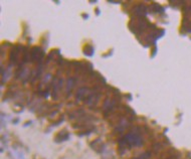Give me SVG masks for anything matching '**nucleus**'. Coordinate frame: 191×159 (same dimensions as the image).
I'll return each instance as SVG.
<instances>
[{
  "mask_svg": "<svg viewBox=\"0 0 191 159\" xmlns=\"http://www.w3.org/2000/svg\"><path fill=\"white\" fill-rule=\"evenodd\" d=\"M119 150L121 153L127 151V149L132 147H140L144 144L143 137L140 133L139 128H135L133 131H131L128 134H126L124 137L119 140Z\"/></svg>",
  "mask_w": 191,
  "mask_h": 159,
  "instance_id": "nucleus-1",
  "label": "nucleus"
},
{
  "mask_svg": "<svg viewBox=\"0 0 191 159\" xmlns=\"http://www.w3.org/2000/svg\"><path fill=\"white\" fill-rule=\"evenodd\" d=\"M93 95V92L91 91L89 88L87 87H83V88H80L77 90V95H76V99L77 101H87L89 98Z\"/></svg>",
  "mask_w": 191,
  "mask_h": 159,
  "instance_id": "nucleus-2",
  "label": "nucleus"
},
{
  "mask_svg": "<svg viewBox=\"0 0 191 159\" xmlns=\"http://www.w3.org/2000/svg\"><path fill=\"white\" fill-rule=\"evenodd\" d=\"M44 57V52L39 46H34V48L31 49L30 51V60L31 61H38L40 63V61L42 60V58Z\"/></svg>",
  "mask_w": 191,
  "mask_h": 159,
  "instance_id": "nucleus-3",
  "label": "nucleus"
},
{
  "mask_svg": "<svg viewBox=\"0 0 191 159\" xmlns=\"http://www.w3.org/2000/svg\"><path fill=\"white\" fill-rule=\"evenodd\" d=\"M90 146H91V148L94 149V150L96 152H98V153H102V152H104V150L106 149V145L103 143V141L100 138L91 142Z\"/></svg>",
  "mask_w": 191,
  "mask_h": 159,
  "instance_id": "nucleus-4",
  "label": "nucleus"
},
{
  "mask_svg": "<svg viewBox=\"0 0 191 159\" xmlns=\"http://www.w3.org/2000/svg\"><path fill=\"white\" fill-rule=\"evenodd\" d=\"M23 51V48L22 46H18V45H15L13 48H12V51L10 52V57H9V60L13 65L17 64V61H18V58H19V54L20 51Z\"/></svg>",
  "mask_w": 191,
  "mask_h": 159,
  "instance_id": "nucleus-5",
  "label": "nucleus"
},
{
  "mask_svg": "<svg viewBox=\"0 0 191 159\" xmlns=\"http://www.w3.org/2000/svg\"><path fill=\"white\" fill-rule=\"evenodd\" d=\"M68 139H70V133H68L67 130H61V132H58L54 137V142L61 143V142L67 141Z\"/></svg>",
  "mask_w": 191,
  "mask_h": 159,
  "instance_id": "nucleus-6",
  "label": "nucleus"
},
{
  "mask_svg": "<svg viewBox=\"0 0 191 159\" xmlns=\"http://www.w3.org/2000/svg\"><path fill=\"white\" fill-rule=\"evenodd\" d=\"M133 12H134V14L139 18L143 17V16H145V15H147V7L144 4L137 5L136 7L133 9Z\"/></svg>",
  "mask_w": 191,
  "mask_h": 159,
  "instance_id": "nucleus-7",
  "label": "nucleus"
},
{
  "mask_svg": "<svg viewBox=\"0 0 191 159\" xmlns=\"http://www.w3.org/2000/svg\"><path fill=\"white\" fill-rule=\"evenodd\" d=\"M76 85V79L74 78H70L67 81V87H65V92H67V95H71V91H73L74 87Z\"/></svg>",
  "mask_w": 191,
  "mask_h": 159,
  "instance_id": "nucleus-8",
  "label": "nucleus"
},
{
  "mask_svg": "<svg viewBox=\"0 0 191 159\" xmlns=\"http://www.w3.org/2000/svg\"><path fill=\"white\" fill-rule=\"evenodd\" d=\"M84 54L87 57H93L95 55V48H94V46L91 45H86L84 48Z\"/></svg>",
  "mask_w": 191,
  "mask_h": 159,
  "instance_id": "nucleus-9",
  "label": "nucleus"
},
{
  "mask_svg": "<svg viewBox=\"0 0 191 159\" xmlns=\"http://www.w3.org/2000/svg\"><path fill=\"white\" fill-rule=\"evenodd\" d=\"M150 9H151V11L154 12V13H162V12H164V8L161 7L159 4H152Z\"/></svg>",
  "mask_w": 191,
  "mask_h": 159,
  "instance_id": "nucleus-10",
  "label": "nucleus"
},
{
  "mask_svg": "<svg viewBox=\"0 0 191 159\" xmlns=\"http://www.w3.org/2000/svg\"><path fill=\"white\" fill-rule=\"evenodd\" d=\"M150 157H151V153L150 152H144V153L141 154L140 156H138L136 159H149Z\"/></svg>",
  "mask_w": 191,
  "mask_h": 159,
  "instance_id": "nucleus-11",
  "label": "nucleus"
},
{
  "mask_svg": "<svg viewBox=\"0 0 191 159\" xmlns=\"http://www.w3.org/2000/svg\"><path fill=\"white\" fill-rule=\"evenodd\" d=\"M15 154H16L17 159H25V158H24L23 153H22V152H21V151H17V150H15Z\"/></svg>",
  "mask_w": 191,
  "mask_h": 159,
  "instance_id": "nucleus-12",
  "label": "nucleus"
},
{
  "mask_svg": "<svg viewBox=\"0 0 191 159\" xmlns=\"http://www.w3.org/2000/svg\"><path fill=\"white\" fill-rule=\"evenodd\" d=\"M89 17H90V16H89L87 14H83V18H84V19H87Z\"/></svg>",
  "mask_w": 191,
  "mask_h": 159,
  "instance_id": "nucleus-13",
  "label": "nucleus"
},
{
  "mask_svg": "<svg viewBox=\"0 0 191 159\" xmlns=\"http://www.w3.org/2000/svg\"><path fill=\"white\" fill-rule=\"evenodd\" d=\"M96 14H97V15H100V10H99V8H97V9H96Z\"/></svg>",
  "mask_w": 191,
  "mask_h": 159,
  "instance_id": "nucleus-14",
  "label": "nucleus"
},
{
  "mask_svg": "<svg viewBox=\"0 0 191 159\" xmlns=\"http://www.w3.org/2000/svg\"><path fill=\"white\" fill-rule=\"evenodd\" d=\"M30 124H31L30 121H29V122H26L25 124H24V127H27V125H30Z\"/></svg>",
  "mask_w": 191,
  "mask_h": 159,
  "instance_id": "nucleus-15",
  "label": "nucleus"
},
{
  "mask_svg": "<svg viewBox=\"0 0 191 159\" xmlns=\"http://www.w3.org/2000/svg\"><path fill=\"white\" fill-rule=\"evenodd\" d=\"M97 1H96V0H94V1H90V3H96Z\"/></svg>",
  "mask_w": 191,
  "mask_h": 159,
  "instance_id": "nucleus-16",
  "label": "nucleus"
}]
</instances>
